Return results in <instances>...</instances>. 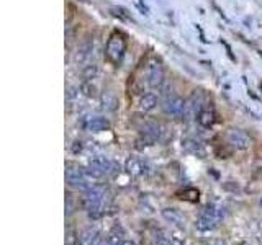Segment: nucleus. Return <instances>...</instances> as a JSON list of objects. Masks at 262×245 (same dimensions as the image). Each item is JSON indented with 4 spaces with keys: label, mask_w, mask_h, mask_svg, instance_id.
Returning <instances> with one entry per match:
<instances>
[{
    "label": "nucleus",
    "mask_w": 262,
    "mask_h": 245,
    "mask_svg": "<svg viewBox=\"0 0 262 245\" xmlns=\"http://www.w3.org/2000/svg\"><path fill=\"white\" fill-rule=\"evenodd\" d=\"M126 53V40L125 36L120 33V31H113V33L108 36L107 46H105V57L108 62H112L113 66H120L121 61H123Z\"/></svg>",
    "instance_id": "nucleus-1"
},
{
    "label": "nucleus",
    "mask_w": 262,
    "mask_h": 245,
    "mask_svg": "<svg viewBox=\"0 0 262 245\" xmlns=\"http://www.w3.org/2000/svg\"><path fill=\"white\" fill-rule=\"evenodd\" d=\"M105 198H107V190L104 186H91V188H87L84 196V206L89 214L99 216L102 209H104Z\"/></svg>",
    "instance_id": "nucleus-2"
},
{
    "label": "nucleus",
    "mask_w": 262,
    "mask_h": 245,
    "mask_svg": "<svg viewBox=\"0 0 262 245\" xmlns=\"http://www.w3.org/2000/svg\"><path fill=\"white\" fill-rule=\"evenodd\" d=\"M144 77L148 85L154 90H161L164 87L165 82V74H164V67L161 66V62L156 59H151L146 62L144 67Z\"/></svg>",
    "instance_id": "nucleus-3"
},
{
    "label": "nucleus",
    "mask_w": 262,
    "mask_h": 245,
    "mask_svg": "<svg viewBox=\"0 0 262 245\" xmlns=\"http://www.w3.org/2000/svg\"><path fill=\"white\" fill-rule=\"evenodd\" d=\"M184 106H185V100L181 95H177L176 92H164V98L161 105L164 114L170 116V118H181L184 114Z\"/></svg>",
    "instance_id": "nucleus-4"
},
{
    "label": "nucleus",
    "mask_w": 262,
    "mask_h": 245,
    "mask_svg": "<svg viewBox=\"0 0 262 245\" xmlns=\"http://www.w3.org/2000/svg\"><path fill=\"white\" fill-rule=\"evenodd\" d=\"M66 180L74 188H91L85 170L77 164H72V162L66 164Z\"/></svg>",
    "instance_id": "nucleus-5"
},
{
    "label": "nucleus",
    "mask_w": 262,
    "mask_h": 245,
    "mask_svg": "<svg viewBox=\"0 0 262 245\" xmlns=\"http://www.w3.org/2000/svg\"><path fill=\"white\" fill-rule=\"evenodd\" d=\"M221 216H223L221 209H216L215 206H207V208L202 211L199 221H197V227L202 230H212L218 225Z\"/></svg>",
    "instance_id": "nucleus-6"
},
{
    "label": "nucleus",
    "mask_w": 262,
    "mask_h": 245,
    "mask_svg": "<svg viewBox=\"0 0 262 245\" xmlns=\"http://www.w3.org/2000/svg\"><path fill=\"white\" fill-rule=\"evenodd\" d=\"M225 139L229 146L238 151H244L251 146V138H249L244 131L238 130V128H229L225 134Z\"/></svg>",
    "instance_id": "nucleus-7"
},
{
    "label": "nucleus",
    "mask_w": 262,
    "mask_h": 245,
    "mask_svg": "<svg viewBox=\"0 0 262 245\" xmlns=\"http://www.w3.org/2000/svg\"><path fill=\"white\" fill-rule=\"evenodd\" d=\"M200 111H202V95L195 90V92H192V95L185 100L182 118H185V121H192L199 118Z\"/></svg>",
    "instance_id": "nucleus-8"
},
{
    "label": "nucleus",
    "mask_w": 262,
    "mask_h": 245,
    "mask_svg": "<svg viewBox=\"0 0 262 245\" xmlns=\"http://www.w3.org/2000/svg\"><path fill=\"white\" fill-rule=\"evenodd\" d=\"M89 170H91V173H94L95 177L110 175V173L115 172V164L105 157H95L89 162Z\"/></svg>",
    "instance_id": "nucleus-9"
},
{
    "label": "nucleus",
    "mask_w": 262,
    "mask_h": 245,
    "mask_svg": "<svg viewBox=\"0 0 262 245\" xmlns=\"http://www.w3.org/2000/svg\"><path fill=\"white\" fill-rule=\"evenodd\" d=\"M139 133H141V138L144 139V143L154 144L156 141L161 138V126L156 121L146 119L141 126H139Z\"/></svg>",
    "instance_id": "nucleus-10"
},
{
    "label": "nucleus",
    "mask_w": 262,
    "mask_h": 245,
    "mask_svg": "<svg viewBox=\"0 0 262 245\" xmlns=\"http://www.w3.org/2000/svg\"><path fill=\"white\" fill-rule=\"evenodd\" d=\"M92 51H94V40L91 36H87V38H84V40L79 43L77 51H75V56H74L75 62H77V64H85L89 59H91Z\"/></svg>",
    "instance_id": "nucleus-11"
},
{
    "label": "nucleus",
    "mask_w": 262,
    "mask_h": 245,
    "mask_svg": "<svg viewBox=\"0 0 262 245\" xmlns=\"http://www.w3.org/2000/svg\"><path fill=\"white\" fill-rule=\"evenodd\" d=\"M85 130L91 133H104L110 130V121L102 116H94L85 121Z\"/></svg>",
    "instance_id": "nucleus-12"
},
{
    "label": "nucleus",
    "mask_w": 262,
    "mask_h": 245,
    "mask_svg": "<svg viewBox=\"0 0 262 245\" xmlns=\"http://www.w3.org/2000/svg\"><path fill=\"white\" fill-rule=\"evenodd\" d=\"M100 98H102V108H104L105 111H115V109L118 108V98L112 88H105L104 92H102Z\"/></svg>",
    "instance_id": "nucleus-13"
},
{
    "label": "nucleus",
    "mask_w": 262,
    "mask_h": 245,
    "mask_svg": "<svg viewBox=\"0 0 262 245\" xmlns=\"http://www.w3.org/2000/svg\"><path fill=\"white\" fill-rule=\"evenodd\" d=\"M162 217L167 222L174 224V225H179V227H182V225L185 224L184 214L179 209H176V208H165V209H162Z\"/></svg>",
    "instance_id": "nucleus-14"
},
{
    "label": "nucleus",
    "mask_w": 262,
    "mask_h": 245,
    "mask_svg": "<svg viewBox=\"0 0 262 245\" xmlns=\"http://www.w3.org/2000/svg\"><path fill=\"white\" fill-rule=\"evenodd\" d=\"M125 169H126V172L130 173L131 177H139V175H143V172H144V164H143L141 159L130 157L126 160Z\"/></svg>",
    "instance_id": "nucleus-15"
},
{
    "label": "nucleus",
    "mask_w": 262,
    "mask_h": 245,
    "mask_svg": "<svg viewBox=\"0 0 262 245\" xmlns=\"http://www.w3.org/2000/svg\"><path fill=\"white\" fill-rule=\"evenodd\" d=\"M157 106V96L154 93H143L139 98V109L144 113L152 111Z\"/></svg>",
    "instance_id": "nucleus-16"
},
{
    "label": "nucleus",
    "mask_w": 262,
    "mask_h": 245,
    "mask_svg": "<svg viewBox=\"0 0 262 245\" xmlns=\"http://www.w3.org/2000/svg\"><path fill=\"white\" fill-rule=\"evenodd\" d=\"M97 242H99V230L92 227L85 229L79 237L80 245H97Z\"/></svg>",
    "instance_id": "nucleus-17"
},
{
    "label": "nucleus",
    "mask_w": 262,
    "mask_h": 245,
    "mask_svg": "<svg viewBox=\"0 0 262 245\" xmlns=\"http://www.w3.org/2000/svg\"><path fill=\"white\" fill-rule=\"evenodd\" d=\"M197 121H199V125L202 128H212L215 125V121H216L215 111H212V109H202Z\"/></svg>",
    "instance_id": "nucleus-18"
},
{
    "label": "nucleus",
    "mask_w": 262,
    "mask_h": 245,
    "mask_svg": "<svg viewBox=\"0 0 262 245\" xmlns=\"http://www.w3.org/2000/svg\"><path fill=\"white\" fill-rule=\"evenodd\" d=\"M179 198L181 199H185V201H190V203H195V201H199V196H200V193L199 190H195V188H187V190H184L181 193H177Z\"/></svg>",
    "instance_id": "nucleus-19"
},
{
    "label": "nucleus",
    "mask_w": 262,
    "mask_h": 245,
    "mask_svg": "<svg viewBox=\"0 0 262 245\" xmlns=\"http://www.w3.org/2000/svg\"><path fill=\"white\" fill-rule=\"evenodd\" d=\"M80 92L85 96H89V98H95L97 96V87L94 85L92 80H84L80 85Z\"/></svg>",
    "instance_id": "nucleus-20"
},
{
    "label": "nucleus",
    "mask_w": 262,
    "mask_h": 245,
    "mask_svg": "<svg viewBox=\"0 0 262 245\" xmlns=\"http://www.w3.org/2000/svg\"><path fill=\"white\" fill-rule=\"evenodd\" d=\"M97 74H99V69L95 64H89V66H85L84 70H82V75H84L85 80H94L95 77H97Z\"/></svg>",
    "instance_id": "nucleus-21"
},
{
    "label": "nucleus",
    "mask_w": 262,
    "mask_h": 245,
    "mask_svg": "<svg viewBox=\"0 0 262 245\" xmlns=\"http://www.w3.org/2000/svg\"><path fill=\"white\" fill-rule=\"evenodd\" d=\"M79 243V235L75 234V230L69 227L66 230V245H77Z\"/></svg>",
    "instance_id": "nucleus-22"
},
{
    "label": "nucleus",
    "mask_w": 262,
    "mask_h": 245,
    "mask_svg": "<svg viewBox=\"0 0 262 245\" xmlns=\"http://www.w3.org/2000/svg\"><path fill=\"white\" fill-rule=\"evenodd\" d=\"M66 209H67V214H72L74 212V203H72L71 195H66Z\"/></svg>",
    "instance_id": "nucleus-23"
},
{
    "label": "nucleus",
    "mask_w": 262,
    "mask_h": 245,
    "mask_svg": "<svg viewBox=\"0 0 262 245\" xmlns=\"http://www.w3.org/2000/svg\"><path fill=\"white\" fill-rule=\"evenodd\" d=\"M169 245H182V242H181V238H177V237H170Z\"/></svg>",
    "instance_id": "nucleus-24"
},
{
    "label": "nucleus",
    "mask_w": 262,
    "mask_h": 245,
    "mask_svg": "<svg viewBox=\"0 0 262 245\" xmlns=\"http://www.w3.org/2000/svg\"><path fill=\"white\" fill-rule=\"evenodd\" d=\"M121 245H136L133 240H125V242H121Z\"/></svg>",
    "instance_id": "nucleus-25"
},
{
    "label": "nucleus",
    "mask_w": 262,
    "mask_h": 245,
    "mask_svg": "<svg viewBox=\"0 0 262 245\" xmlns=\"http://www.w3.org/2000/svg\"><path fill=\"white\" fill-rule=\"evenodd\" d=\"M215 245H226V242H223V240H216Z\"/></svg>",
    "instance_id": "nucleus-26"
}]
</instances>
